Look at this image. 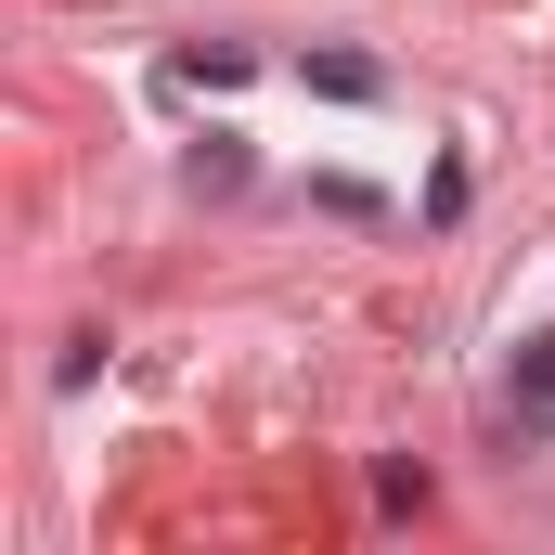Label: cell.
<instances>
[{
    "label": "cell",
    "instance_id": "obj_3",
    "mask_svg": "<svg viewBox=\"0 0 555 555\" xmlns=\"http://www.w3.org/2000/svg\"><path fill=\"white\" fill-rule=\"evenodd\" d=\"M517 414L555 426V336H530V349H517Z\"/></svg>",
    "mask_w": 555,
    "mask_h": 555
},
{
    "label": "cell",
    "instance_id": "obj_2",
    "mask_svg": "<svg viewBox=\"0 0 555 555\" xmlns=\"http://www.w3.org/2000/svg\"><path fill=\"white\" fill-rule=\"evenodd\" d=\"M297 78H310L323 104H375V91H388V65H375V52H310Z\"/></svg>",
    "mask_w": 555,
    "mask_h": 555
},
{
    "label": "cell",
    "instance_id": "obj_4",
    "mask_svg": "<svg viewBox=\"0 0 555 555\" xmlns=\"http://www.w3.org/2000/svg\"><path fill=\"white\" fill-rule=\"evenodd\" d=\"M233 181H246V142L220 130V142H207V155H194V194H233Z\"/></svg>",
    "mask_w": 555,
    "mask_h": 555
},
{
    "label": "cell",
    "instance_id": "obj_1",
    "mask_svg": "<svg viewBox=\"0 0 555 555\" xmlns=\"http://www.w3.org/2000/svg\"><path fill=\"white\" fill-rule=\"evenodd\" d=\"M168 78H181V91H246V78H259V52H246V39H194Z\"/></svg>",
    "mask_w": 555,
    "mask_h": 555
}]
</instances>
